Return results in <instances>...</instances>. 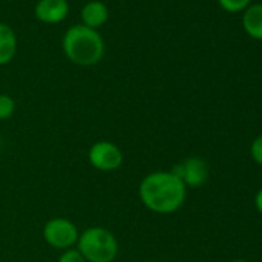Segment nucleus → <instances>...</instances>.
<instances>
[{"instance_id": "f3484780", "label": "nucleus", "mask_w": 262, "mask_h": 262, "mask_svg": "<svg viewBox=\"0 0 262 262\" xmlns=\"http://www.w3.org/2000/svg\"><path fill=\"white\" fill-rule=\"evenodd\" d=\"M147 262H161V260H147Z\"/></svg>"}, {"instance_id": "2eb2a0df", "label": "nucleus", "mask_w": 262, "mask_h": 262, "mask_svg": "<svg viewBox=\"0 0 262 262\" xmlns=\"http://www.w3.org/2000/svg\"><path fill=\"white\" fill-rule=\"evenodd\" d=\"M254 205L257 208V211L262 214V188L256 193V198H254Z\"/></svg>"}, {"instance_id": "20e7f679", "label": "nucleus", "mask_w": 262, "mask_h": 262, "mask_svg": "<svg viewBox=\"0 0 262 262\" xmlns=\"http://www.w3.org/2000/svg\"><path fill=\"white\" fill-rule=\"evenodd\" d=\"M79 228L76 224L67 217H53L43 225L45 242L57 250H68L76 247L79 239Z\"/></svg>"}, {"instance_id": "f8f14e48", "label": "nucleus", "mask_w": 262, "mask_h": 262, "mask_svg": "<svg viewBox=\"0 0 262 262\" xmlns=\"http://www.w3.org/2000/svg\"><path fill=\"white\" fill-rule=\"evenodd\" d=\"M251 0H219L221 7L228 13H239L250 7Z\"/></svg>"}, {"instance_id": "1a4fd4ad", "label": "nucleus", "mask_w": 262, "mask_h": 262, "mask_svg": "<svg viewBox=\"0 0 262 262\" xmlns=\"http://www.w3.org/2000/svg\"><path fill=\"white\" fill-rule=\"evenodd\" d=\"M17 51V37L11 27L0 24V65L10 63Z\"/></svg>"}, {"instance_id": "39448f33", "label": "nucleus", "mask_w": 262, "mask_h": 262, "mask_svg": "<svg viewBox=\"0 0 262 262\" xmlns=\"http://www.w3.org/2000/svg\"><path fill=\"white\" fill-rule=\"evenodd\" d=\"M88 162L99 171H114L123 164V153L110 141H97L88 150Z\"/></svg>"}, {"instance_id": "0eeeda50", "label": "nucleus", "mask_w": 262, "mask_h": 262, "mask_svg": "<svg viewBox=\"0 0 262 262\" xmlns=\"http://www.w3.org/2000/svg\"><path fill=\"white\" fill-rule=\"evenodd\" d=\"M70 7L67 0H40L36 5L34 14L43 24H60L68 16Z\"/></svg>"}, {"instance_id": "423d86ee", "label": "nucleus", "mask_w": 262, "mask_h": 262, "mask_svg": "<svg viewBox=\"0 0 262 262\" xmlns=\"http://www.w3.org/2000/svg\"><path fill=\"white\" fill-rule=\"evenodd\" d=\"M171 173L174 176H178L187 188L188 187L198 188V187L204 185L208 179V165L202 158L193 156V158H188L184 162L174 165Z\"/></svg>"}, {"instance_id": "f257e3e1", "label": "nucleus", "mask_w": 262, "mask_h": 262, "mask_svg": "<svg viewBox=\"0 0 262 262\" xmlns=\"http://www.w3.org/2000/svg\"><path fill=\"white\" fill-rule=\"evenodd\" d=\"M139 198L153 213L171 214L187 199V187L171 171H153L139 184Z\"/></svg>"}, {"instance_id": "7ed1b4c3", "label": "nucleus", "mask_w": 262, "mask_h": 262, "mask_svg": "<svg viewBox=\"0 0 262 262\" xmlns=\"http://www.w3.org/2000/svg\"><path fill=\"white\" fill-rule=\"evenodd\" d=\"M76 248L86 262H114L119 242L113 231L103 227H90L79 234Z\"/></svg>"}, {"instance_id": "4468645a", "label": "nucleus", "mask_w": 262, "mask_h": 262, "mask_svg": "<svg viewBox=\"0 0 262 262\" xmlns=\"http://www.w3.org/2000/svg\"><path fill=\"white\" fill-rule=\"evenodd\" d=\"M250 155H251V158H253V161H254L256 164L262 165V135L257 136V138L253 141V144H251V147H250Z\"/></svg>"}, {"instance_id": "6e6552de", "label": "nucleus", "mask_w": 262, "mask_h": 262, "mask_svg": "<svg viewBox=\"0 0 262 262\" xmlns=\"http://www.w3.org/2000/svg\"><path fill=\"white\" fill-rule=\"evenodd\" d=\"M108 8L105 4L102 2H90L86 4L83 8H82V20H83V25L91 28V30H97L99 27L105 25L106 20H108Z\"/></svg>"}, {"instance_id": "9d476101", "label": "nucleus", "mask_w": 262, "mask_h": 262, "mask_svg": "<svg viewBox=\"0 0 262 262\" xmlns=\"http://www.w3.org/2000/svg\"><path fill=\"white\" fill-rule=\"evenodd\" d=\"M242 25L248 36H251L253 39L262 40V4L250 5L244 11Z\"/></svg>"}, {"instance_id": "ddd939ff", "label": "nucleus", "mask_w": 262, "mask_h": 262, "mask_svg": "<svg viewBox=\"0 0 262 262\" xmlns=\"http://www.w3.org/2000/svg\"><path fill=\"white\" fill-rule=\"evenodd\" d=\"M57 262H86L83 259V256L80 254V251L77 248H68V250H63L62 254L59 256Z\"/></svg>"}, {"instance_id": "f03ea898", "label": "nucleus", "mask_w": 262, "mask_h": 262, "mask_svg": "<svg viewBox=\"0 0 262 262\" xmlns=\"http://www.w3.org/2000/svg\"><path fill=\"white\" fill-rule=\"evenodd\" d=\"M65 56L79 67H93L99 63L105 54L102 36L85 25L71 27L62 40Z\"/></svg>"}, {"instance_id": "9b49d317", "label": "nucleus", "mask_w": 262, "mask_h": 262, "mask_svg": "<svg viewBox=\"0 0 262 262\" xmlns=\"http://www.w3.org/2000/svg\"><path fill=\"white\" fill-rule=\"evenodd\" d=\"M16 113V100L10 94H0V120H7Z\"/></svg>"}, {"instance_id": "dca6fc26", "label": "nucleus", "mask_w": 262, "mask_h": 262, "mask_svg": "<svg viewBox=\"0 0 262 262\" xmlns=\"http://www.w3.org/2000/svg\"><path fill=\"white\" fill-rule=\"evenodd\" d=\"M230 262H248V260H245V259H234V260H230Z\"/></svg>"}]
</instances>
